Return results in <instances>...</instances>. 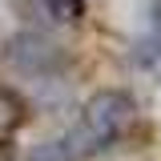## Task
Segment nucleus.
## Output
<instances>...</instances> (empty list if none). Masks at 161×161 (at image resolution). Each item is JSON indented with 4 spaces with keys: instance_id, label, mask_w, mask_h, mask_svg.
Returning <instances> with one entry per match:
<instances>
[{
    "instance_id": "1",
    "label": "nucleus",
    "mask_w": 161,
    "mask_h": 161,
    "mask_svg": "<svg viewBox=\"0 0 161 161\" xmlns=\"http://www.w3.org/2000/svg\"><path fill=\"white\" fill-rule=\"evenodd\" d=\"M129 121H133V101L125 93H97L80 113L77 145H69L73 157H77V149H101V145L117 141L129 129Z\"/></svg>"
},
{
    "instance_id": "2",
    "label": "nucleus",
    "mask_w": 161,
    "mask_h": 161,
    "mask_svg": "<svg viewBox=\"0 0 161 161\" xmlns=\"http://www.w3.org/2000/svg\"><path fill=\"white\" fill-rule=\"evenodd\" d=\"M8 64L28 77H48L64 64V53H60V44H53L40 32H16L8 40Z\"/></svg>"
},
{
    "instance_id": "3",
    "label": "nucleus",
    "mask_w": 161,
    "mask_h": 161,
    "mask_svg": "<svg viewBox=\"0 0 161 161\" xmlns=\"http://www.w3.org/2000/svg\"><path fill=\"white\" fill-rule=\"evenodd\" d=\"M44 8H48V16L60 20V24H73V20L85 16V0H44Z\"/></svg>"
},
{
    "instance_id": "4",
    "label": "nucleus",
    "mask_w": 161,
    "mask_h": 161,
    "mask_svg": "<svg viewBox=\"0 0 161 161\" xmlns=\"http://www.w3.org/2000/svg\"><path fill=\"white\" fill-rule=\"evenodd\" d=\"M12 125H20V97L0 89V133H8Z\"/></svg>"
},
{
    "instance_id": "5",
    "label": "nucleus",
    "mask_w": 161,
    "mask_h": 161,
    "mask_svg": "<svg viewBox=\"0 0 161 161\" xmlns=\"http://www.w3.org/2000/svg\"><path fill=\"white\" fill-rule=\"evenodd\" d=\"M32 161H73V149L60 145V141H53V145H40L32 153Z\"/></svg>"
}]
</instances>
